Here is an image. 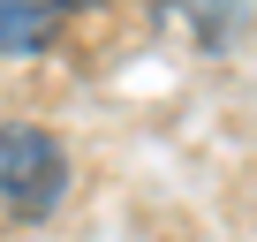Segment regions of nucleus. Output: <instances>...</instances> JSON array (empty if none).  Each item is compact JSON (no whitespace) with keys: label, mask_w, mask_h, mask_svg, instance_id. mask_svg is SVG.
Masks as SVG:
<instances>
[{"label":"nucleus","mask_w":257,"mask_h":242,"mask_svg":"<svg viewBox=\"0 0 257 242\" xmlns=\"http://www.w3.org/2000/svg\"><path fill=\"white\" fill-rule=\"evenodd\" d=\"M68 197V152L46 121H0V212L53 219Z\"/></svg>","instance_id":"1"},{"label":"nucleus","mask_w":257,"mask_h":242,"mask_svg":"<svg viewBox=\"0 0 257 242\" xmlns=\"http://www.w3.org/2000/svg\"><path fill=\"white\" fill-rule=\"evenodd\" d=\"M61 31V8H46V0H0V53H38L53 46Z\"/></svg>","instance_id":"2"}]
</instances>
